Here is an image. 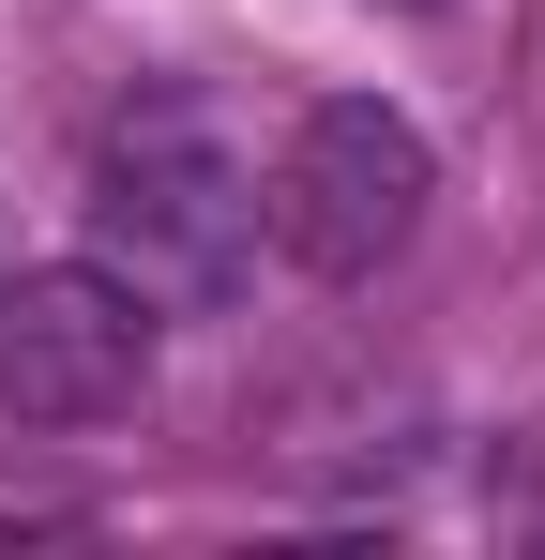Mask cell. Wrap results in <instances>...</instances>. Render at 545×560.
I'll list each match as a JSON object with an SVG mask.
<instances>
[{"instance_id":"2","label":"cell","mask_w":545,"mask_h":560,"mask_svg":"<svg viewBox=\"0 0 545 560\" xmlns=\"http://www.w3.org/2000/svg\"><path fill=\"white\" fill-rule=\"evenodd\" d=\"M425 197H440L425 121H409V106H379V92H334V106H303L288 167L258 183V228L303 258V273H379V258L425 228Z\"/></svg>"},{"instance_id":"3","label":"cell","mask_w":545,"mask_h":560,"mask_svg":"<svg viewBox=\"0 0 545 560\" xmlns=\"http://www.w3.org/2000/svg\"><path fill=\"white\" fill-rule=\"evenodd\" d=\"M137 394H152V303L106 258L0 273V409L15 424H106Z\"/></svg>"},{"instance_id":"1","label":"cell","mask_w":545,"mask_h":560,"mask_svg":"<svg viewBox=\"0 0 545 560\" xmlns=\"http://www.w3.org/2000/svg\"><path fill=\"white\" fill-rule=\"evenodd\" d=\"M91 258L137 303H228L258 258V167L228 152L212 106H137L91 152Z\"/></svg>"}]
</instances>
